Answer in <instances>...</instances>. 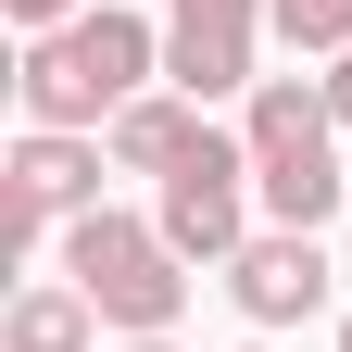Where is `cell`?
Here are the masks:
<instances>
[{"mask_svg":"<svg viewBox=\"0 0 352 352\" xmlns=\"http://www.w3.org/2000/svg\"><path fill=\"white\" fill-rule=\"evenodd\" d=\"M164 63V38L139 25V13H76V25H51V38H25V63H13V88H25V126H101V113H126L139 101V76Z\"/></svg>","mask_w":352,"mask_h":352,"instance_id":"cell-1","label":"cell"},{"mask_svg":"<svg viewBox=\"0 0 352 352\" xmlns=\"http://www.w3.org/2000/svg\"><path fill=\"white\" fill-rule=\"evenodd\" d=\"M327 76L302 88V76H264L252 88V113H239V139H252V189H264V214L277 227H327V214L352 201V164L327 151Z\"/></svg>","mask_w":352,"mask_h":352,"instance_id":"cell-2","label":"cell"},{"mask_svg":"<svg viewBox=\"0 0 352 352\" xmlns=\"http://www.w3.org/2000/svg\"><path fill=\"white\" fill-rule=\"evenodd\" d=\"M63 277L101 302V327H126V340H164V327H176V302H189L176 239H164V227H139V214H113V201L63 227Z\"/></svg>","mask_w":352,"mask_h":352,"instance_id":"cell-3","label":"cell"},{"mask_svg":"<svg viewBox=\"0 0 352 352\" xmlns=\"http://www.w3.org/2000/svg\"><path fill=\"white\" fill-rule=\"evenodd\" d=\"M76 214H101V139H88V126H25L13 164H0V239L38 252L51 227H76Z\"/></svg>","mask_w":352,"mask_h":352,"instance_id":"cell-4","label":"cell"},{"mask_svg":"<svg viewBox=\"0 0 352 352\" xmlns=\"http://www.w3.org/2000/svg\"><path fill=\"white\" fill-rule=\"evenodd\" d=\"M239 176H252V139H214V126H201V151L164 176V214H151V227L176 239V264H239V252H252Z\"/></svg>","mask_w":352,"mask_h":352,"instance_id":"cell-5","label":"cell"},{"mask_svg":"<svg viewBox=\"0 0 352 352\" xmlns=\"http://www.w3.org/2000/svg\"><path fill=\"white\" fill-rule=\"evenodd\" d=\"M277 0H176V25H164V76L189 88V101H227V88H264L252 76V38Z\"/></svg>","mask_w":352,"mask_h":352,"instance_id":"cell-6","label":"cell"},{"mask_svg":"<svg viewBox=\"0 0 352 352\" xmlns=\"http://www.w3.org/2000/svg\"><path fill=\"white\" fill-rule=\"evenodd\" d=\"M327 277H340V264H327L315 227H264V239L227 264V289H239L252 327H302V315H327Z\"/></svg>","mask_w":352,"mask_h":352,"instance_id":"cell-7","label":"cell"},{"mask_svg":"<svg viewBox=\"0 0 352 352\" xmlns=\"http://www.w3.org/2000/svg\"><path fill=\"white\" fill-rule=\"evenodd\" d=\"M189 151H201V101H189V88H176V101L139 88V101L113 113V164H126V176H176Z\"/></svg>","mask_w":352,"mask_h":352,"instance_id":"cell-8","label":"cell"},{"mask_svg":"<svg viewBox=\"0 0 352 352\" xmlns=\"http://www.w3.org/2000/svg\"><path fill=\"white\" fill-rule=\"evenodd\" d=\"M0 352H101V302H88L76 277H63V289H13Z\"/></svg>","mask_w":352,"mask_h":352,"instance_id":"cell-9","label":"cell"},{"mask_svg":"<svg viewBox=\"0 0 352 352\" xmlns=\"http://www.w3.org/2000/svg\"><path fill=\"white\" fill-rule=\"evenodd\" d=\"M277 38L289 51H352V0H277Z\"/></svg>","mask_w":352,"mask_h":352,"instance_id":"cell-10","label":"cell"},{"mask_svg":"<svg viewBox=\"0 0 352 352\" xmlns=\"http://www.w3.org/2000/svg\"><path fill=\"white\" fill-rule=\"evenodd\" d=\"M13 25H25V38H51V25H76V0H13Z\"/></svg>","mask_w":352,"mask_h":352,"instance_id":"cell-11","label":"cell"},{"mask_svg":"<svg viewBox=\"0 0 352 352\" xmlns=\"http://www.w3.org/2000/svg\"><path fill=\"white\" fill-rule=\"evenodd\" d=\"M327 113H340V126H352V51H340V76H327Z\"/></svg>","mask_w":352,"mask_h":352,"instance_id":"cell-12","label":"cell"},{"mask_svg":"<svg viewBox=\"0 0 352 352\" xmlns=\"http://www.w3.org/2000/svg\"><path fill=\"white\" fill-rule=\"evenodd\" d=\"M126 352H176V340H126Z\"/></svg>","mask_w":352,"mask_h":352,"instance_id":"cell-13","label":"cell"},{"mask_svg":"<svg viewBox=\"0 0 352 352\" xmlns=\"http://www.w3.org/2000/svg\"><path fill=\"white\" fill-rule=\"evenodd\" d=\"M340 352H352V315H340Z\"/></svg>","mask_w":352,"mask_h":352,"instance_id":"cell-14","label":"cell"},{"mask_svg":"<svg viewBox=\"0 0 352 352\" xmlns=\"http://www.w3.org/2000/svg\"><path fill=\"white\" fill-rule=\"evenodd\" d=\"M252 352H264V340H252Z\"/></svg>","mask_w":352,"mask_h":352,"instance_id":"cell-15","label":"cell"}]
</instances>
